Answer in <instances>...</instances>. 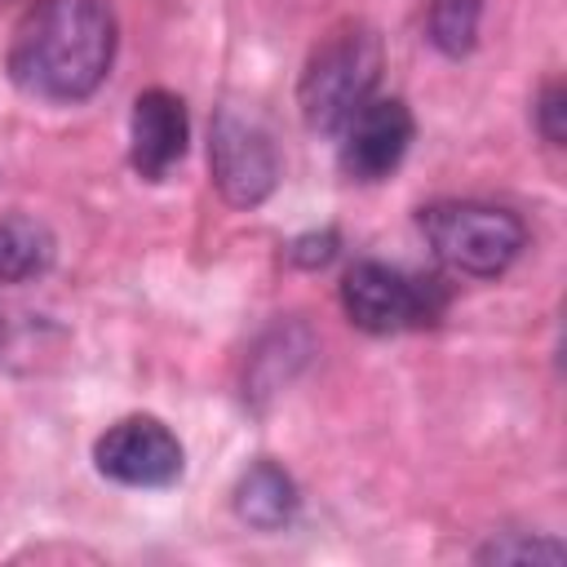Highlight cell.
<instances>
[{
	"mask_svg": "<svg viewBox=\"0 0 567 567\" xmlns=\"http://www.w3.org/2000/svg\"><path fill=\"white\" fill-rule=\"evenodd\" d=\"M478 18H483V0H430V44L443 58H465L478 40Z\"/></svg>",
	"mask_w": 567,
	"mask_h": 567,
	"instance_id": "cell-11",
	"label": "cell"
},
{
	"mask_svg": "<svg viewBox=\"0 0 567 567\" xmlns=\"http://www.w3.org/2000/svg\"><path fill=\"white\" fill-rule=\"evenodd\" d=\"M53 252H58V239L44 221L22 213L0 217V288L40 279L53 266Z\"/></svg>",
	"mask_w": 567,
	"mask_h": 567,
	"instance_id": "cell-10",
	"label": "cell"
},
{
	"mask_svg": "<svg viewBox=\"0 0 567 567\" xmlns=\"http://www.w3.org/2000/svg\"><path fill=\"white\" fill-rule=\"evenodd\" d=\"M115 62L106 0H35L9 40V80L40 102H84Z\"/></svg>",
	"mask_w": 567,
	"mask_h": 567,
	"instance_id": "cell-1",
	"label": "cell"
},
{
	"mask_svg": "<svg viewBox=\"0 0 567 567\" xmlns=\"http://www.w3.org/2000/svg\"><path fill=\"white\" fill-rule=\"evenodd\" d=\"M416 226L430 244V252L470 279H496L505 275L518 252L527 248V226L518 213L483 199H439L416 213Z\"/></svg>",
	"mask_w": 567,
	"mask_h": 567,
	"instance_id": "cell-2",
	"label": "cell"
},
{
	"mask_svg": "<svg viewBox=\"0 0 567 567\" xmlns=\"http://www.w3.org/2000/svg\"><path fill=\"white\" fill-rule=\"evenodd\" d=\"M412 133H416V120L403 97H368L337 133L341 137L337 164L354 182H381L403 164Z\"/></svg>",
	"mask_w": 567,
	"mask_h": 567,
	"instance_id": "cell-7",
	"label": "cell"
},
{
	"mask_svg": "<svg viewBox=\"0 0 567 567\" xmlns=\"http://www.w3.org/2000/svg\"><path fill=\"white\" fill-rule=\"evenodd\" d=\"M93 465L102 478L120 487H168L182 478L186 452H182V439L159 416L137 412L106 425V434H97Z\"/></svg>",
	"mask_w": 567,
	"mask_h": 567,
	"instance_id": "cell-6",
	"label": "cell"
},
{
	"mask_svg": "<svg viewBox=\"0 0 567 567\" xmlns=\"http://www.w3.org/2000/svg\"><path fill=\"white\" fill-rule=\"evenodd\" d=\"M474 558L478 563H563L567 549L563 540H549V536H501V540H487Z\"/></svg>",
	"mask_w": 567,
	"mask_h": 567,
	"instance_id": "cell-12",
	"label": "cell"
},
{
	"mask_svg": "<svg viewBox=\"0 0 567 567\" xmlns=\"http://www.w3.org/2000/svg\"><path fill=\"white\" fill-rule=\"evenodd\" d=\"M341 310L354 328L394 337L439 323L447 310V288L434 275H408L385 261H354L341 279Z\"/></svg>",
	"mask_w": 567,
	"mask_h": 567,
	"instance_id": "cell-4",
	"label": "cell"
},
{
	"mask_svg": "<svg viewBox=\"0 0 567 567\" xmlns=\"http://www.w3.org/2000/svg\"><path fill=\"white\" fill-rule=\"evenodd\" d=\"M332 257H337V230H310V235H297L288 244V261L301 270H319Z\"/></svg>",
	"mask_w": 567,
	"mask_h": 567,
	"instance_id": "cell-14",
	"label": "cell"
},
{
	"mask_svg": "<svg viewBox=\"0 0 567 567\" xmlns=\"http://www.w3.org/2000/svg\"><path fill=\"white\" fill-rule=\"evenodd\" d=\"M381 75V44L368 27H341L332 31L301 71L297 102L315 133H341V124L372 97Z\"/></svg>",
	"mask_w": 567,
	"mask_h": 567,
	"instance_id": "cell-3",
	"label": "cell"
},
{
	"mask_svg": "<svg viewBox=\"0 0 567 567\" xmlns=\"http://www.w3.org/2000/svg\"><path fill=\"white\" fill-rule=\"evenodd\" d=\"M208 168H213V186L235 208L266 204L270 190H275V182H279V155H275L270 133L252 115H244L235 106H221L213 115V128H208Z\"/></svg>",
	"mask_w": 567,
	"mask_h": 567,
	"instance_id": "cell-5",
	"label": "cell"
},
{
	"mask_svg": "<svg viewBox=\"0 0 567 567\" xmlns=\"http://www.w3.org/2000/svg\"><path fill=\"white\" fill-rule=\"evenodd\" d=\"M532 120H536V133L549 146H563V137H567V89H563V80H545V89L532 106Z\"/></svg>",
	"mask_w": 567,
	"mask_h": 567,
	"instance_id": "cell-13",
	"label": "cell"
},
{
	"mask_svg": "<svg viewBox=\"0 0 567 567\" xmlns=\"http://www.w3.org/2000/svg\"><path fill=\"white\" fill-rule=\"evenodd\" d=\"M235 514L257 532H279L297 514V483L275 461H252L235 483Z\"/></svg>",
	"mask_w": 567,
	"mask_h": 567,
	"instance_id": "cell-9",
	"label": "cell"
},
{
	"mask_svg": "<svg viewBox=\"0 0 567 567\" xmlns=\"http://www.w3.org/2000/svg\"><path fill=\"white\" fill-rule=\"evenodd\" d=\"M186 102L168 89H142L128 115V164L146 182H164L186 155Z\"/></svg>",
	"mask_w": 567,
	"mask_h": 567,
	"instance_id": "cell-8",
	"label": "cell"
}]
</instances>
